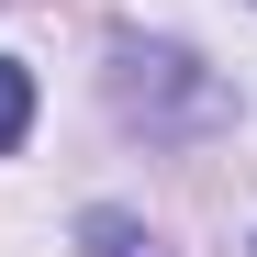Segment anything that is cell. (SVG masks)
<instances>
[{"label": "cell", "mask_w": 257, "mask_h": 257, "mask_svg": "<svg viewBox=\"0 0 257 257\" xmlns=\"http://www.w3.org/2000/svg\"><path fill=\"white\" fill-rule=\"evenodd\" d=\"M112 101L135 112L146 135H190V123L224 112V90L201 78V56H179V45H135V34L112 45Z\"/></svg>", "instance_id": "obj_1"}, {"label": "cell", "mask_w": 257, "mask_h": 257, "mask_svg": "<svg viewBox=\"0 0 257 257\" xmlns=\"http://www.w3.org/2000/svg\"><path fill=\"white\" fill-rule=\"evenodd\" d=\"M23 123H34V78H23L12 56H0V157L23 146Z\"/></svg>", "instance_id": "obj_3"}, {"label": "cell", "mask_w": 257, "mask_h": 257, "mask_svg": "<svg viewBox=\"0 0 257 257\" xmlns=\"http://www.w3.org/2000/svg\"><path fill=\"white\" fill-rule=\"evenodd\" d=\"M78 257H146V224L135 212H90L78 224Z\"/></svg>", "instance_id": "obj_2"}]
</instances>
